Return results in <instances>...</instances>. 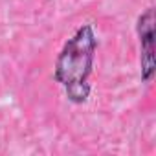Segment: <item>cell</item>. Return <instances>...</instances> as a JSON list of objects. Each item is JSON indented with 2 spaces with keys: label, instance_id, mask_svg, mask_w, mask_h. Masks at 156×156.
I'll return each instance as SVG.
<instances>
[{
  "label": "cell",
  "instance_id": "1",
  "mask_svg": "<svg viewBox=\"0 0 156 156\" xmlns=\"http://www.w3.org/2000/svg\"><path fill=\"white\" fill-rule=\"evenodd\" d=\"M98 35L92 24H83L64 42L53 70V79L62 87L72 103H85L90 96L88 77L94 70Z\"/></svg>",
  "mask_w": 156,
  "mask_h": 156
},
{
  "label": "cell",
  "instance_id": "2",
  "mask_svg": "<svg viewBox=\"0 0 156 156\" xmlns=\"http://www.w3.org/2000/svg\"><path fill=\"white\" fill-rule=\"evenodd\" d=\"M138 37L141 48V79L149 83L154 75V9H147L138 19Z\"/></svg>",
  "mask_w": 156,
  "mask_h": 156
}]
</instances>
